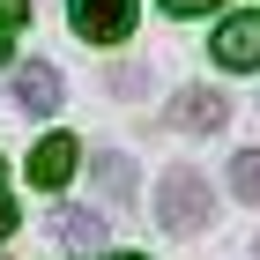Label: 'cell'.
Returning <instances> with one entry per match:
<instances>
[{"instance_id":"6da1fadb","label":"cell","mask_w":260,"mask_h":260,"mask_svg":"<svg viewBox=\"0 0 260 260\" xmlns=\"http://www.w3.org/2000/svg\"><path fill=\"white\" fill-rule=\"evenodd\" d=\"M208 208H216V201H208V179H201V171H164L156 179V223L164 231H179V238H193V231H208Z\"/></svg>"},{"instance_id":"7a4b0ae2","label":"cell","mask_w":260,"mask_h":260,"mask_svg":"<svg viewBox=\"0 0 260 260\" xmlns=\"http://www.w3.org/2000/svg\"><path fill=\"white\" fill-rule=\"evenodd\" d=\"M134 15H141V0H67V22L82 45H119L134 30Z\"/></svg>"},{"instance_id":"3957f363","label":"cell","mask_w":260,"mask_h":260,"mask_svg":"<svg viewBox=\"0 0 260 260\" xmlns=\"http://www.w3.org/2000/svg\"><path fill=\"white\" fill-rule=\"evenodd\" d=\"M75 164H82L75 134H45L38 149H30V186H45V193H60V186L75 179Z\"/></svg>"},{"instance_id":"277c9868","label":"cell","mask_w":260,"mask_h":260,"mask_svg":"<svg viewBox=\"0 0 260 260\" xmlns=\"http://www.w3.org/2000/svg\"><path fill=\"white\" fill-rule=\"evenodd\" d=\"M60 97H67V82H60V67H45V60L15 67V104H22V112H30V119H45V112H60Z\"/></svg>"},{"instance_id":"5b68a950","label":"cell","mask_w":260,"mask_h":260,"mask_svg":"<svg viewBox=\"0 0 260 260\" xmlns=\"http://www.w3.org/2000/svg\"><path fill=\"white\" fill-rule=\"evenodd\" d=\"M208 52H216V67H260V15H231L208 38Z\"/></svg>"},{"instance_id":"8992f818","label":"cell","mask_w":260,"mask_h":260,"mask_svg":"<svg viewBox=\"0 0 260 260\" xmlns=\"http://www.w3.org/2000/svg\"><path fill=\"white\" fill-rule=\"evenodd\" d=\"M171 119H179L186 134H216V126L231 119V97H223V89H179Z\"/></svg>"},{"instance_id":"52a82bcc","label":"cell","mask_w":260,"mask_h":260,"mask_svg":"<svg viewBox=\"0 0 260 260\" xmlns=\"http://www.w3.org/2000/svg\"><path fill=\"white\" fill-rule=\"evenodd\" d=\"M52 238H60L67 253H104V216L97 208H60V216H52Z\"/></svg>"},{"instance_id":"ba28073f","label":"cell","mask_w":260,"mask_h":260,"mask_svg":"<svg viewBox=\"0 0 260 260\" xmlns=\"http://www.w3.org/2000/svg\"><path fill=\"white\" fill-rule=\"evenodd\" d=\"M89 171H97V186H104L112 201H134V164H126V156L104 149V156H89Z\"/></svg>"},{"instance_id":"9c48e42d","label":"cell","mask_w":260,"mask_h":260,"mask_svg":"<svg viewBox=\"0 0 260 260\" xmlns=\"http://www.w3.org/2000/svg\"><path fill=\"white\" fill-rule=\"evenodd\" d=\"M231 193H238V201H260V149H245V156L231 164Z\"/></svg>"},{"instance_id":"30bf717a","label":"cell","mask_w":260,"mask_h":260,"mask_svg":"<svg viewBox=\"0 0 260 260\" xmlns=\"http://www.w3.org/2000/svg\"><path fill=\"white\" fill-rule=\"evenodd\" d=\"M30 22V0H0V60H8V38Z\"/></svg>"},{"instance_id":"8fae6325","label":"cell","mask_w":260,"mask_h":260,"mask_svg":"<svg viewBox=\"0 0 260 260\" xmlns=\"http://www.w3.org/2000/svg\"><path fill=\"white\" fill-rule=\"evenodd\" d=\"M112 89H119V97H141V89H149V67H119V75H112Z\"/></svg>"},{"instance_id":"7c38bea8","label":"cell","mask_w":260,"mask_h":260,"mask_svg":"<svg viewBox=\"0 0 260 260\" xmlns=\"http://www.w3.org/2000/svg\"><path fill=\"white\" fill-rule=\"evenodd\" d=\"M171 15H208V8H223V0H164Z\"/></svg>"},{"instance_id":"4fadbf2b","label":"cell","mask_w":260,"mask_h":260,"mask_svg":"<svg viewBox=\"0 0 260 260\" xmlns=\"http://www.w3.org/2000/svg\"><path fill=\"white\" fill-rule=\"evenodd\" d=\"M8 231H15V201L0 193V238H8Z\"/></svg>"},{"instance_id":"5bb4252c","label":"cell","mask_w":260,"mask_h":260,"mask_svg":"<svg viewBox=\"0 0 260 260\" xmlns=\"http://www.w3.org/2000/svg\"><path fill=\"white\" fill-rule=\"evenodd\" d=\"M112 260H141V253H112Z\"/></svg>"}]
</instances>
